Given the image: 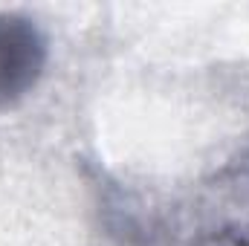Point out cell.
<instances>
[{
  "mask_svg": "<svg viewBox=\"0 0 249 246\" xmlns=\"http://www.w3.org/2000/svg\"><path fill=\"white\" fill-rule=\"evenodd\" d=\"M194 246H249V214L203 232Z\"/></svg>",
  "mask_w": 249,
  "mask_h": 246,
  "instance_id": "cell-2",
  "label": "cell"
},
{
  "mask_svg": "<svg viewBox=\"0 0 249 246\" xmlns=\"http://www.w3.org/2000/svg\"><path fill=\"white\" fill-rule=\"evenodd\" d=\"M47 38L18 12H0V110L18 105L44 75Z\"/></svg>",
  "mask_w": 249,
  "mask_h": 246,
  "instance_id": "cell-1",
  "label": "cell"
}]
</instances>
